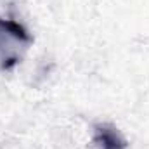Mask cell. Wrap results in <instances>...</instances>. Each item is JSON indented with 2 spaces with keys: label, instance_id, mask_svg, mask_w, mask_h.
Listing matches in <instances>:
<instances>
[{
  "label": "cell",
  "instance_id": "obj_1",
  "mask_svg": "<svg viewBox=\"0 0 149 149\" xmlns=\"http://www.w3.org/2000/svg\"><path fill=\"white\" fill-rule=\"evenodd\" d=\"M95 142L102 149H125L127 142L118 130L111 127H99L95 130Z\"/></svg>",
  "mask_w": 149,
  "mask_h": 149
}]
</instances>
